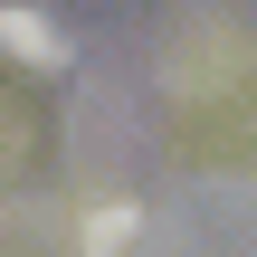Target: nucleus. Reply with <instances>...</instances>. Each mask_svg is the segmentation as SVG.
I'll use <instances>...</instances> for the list:
<instances>
[{
    "label": "nucleus",
    "instance_id": "1",
    "mask_svg": "<svg viewBox=\"0 0 257 257\" xmlns=\"http://www.w3.org/2000/svg\"><path fill=\"white\" fill-rule=\"evenodd\" d=\"M143 248V219H134V210H95V219H86V257H134Z\"/></svg>",
    "mask_w": 257,
    "mask_h": 257
}]
</instances>
